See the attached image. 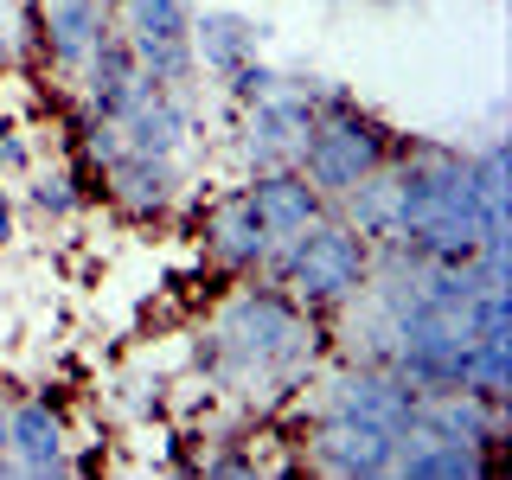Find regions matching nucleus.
<instances>
[{"instance_id": "f257e3e1", "label": "nucleus", "mask_w": 512, "mask_h": 480, "mask_svg": "<svg viewBox=\"0 0 512 480\" xmlns=\"http://www.w3.org/2000/svg\"><path fill=\"white\" fill-rule=\"evenodd\" d=\"M256 276L288 288L301 308H346V301H359L365 288H372V244H365L346 218L320 212L308 231L276 237Z\"/></svg>"}, {"instance_id": "f03ea898", "label": "nucleus", "mask_w": 512, "mask_h": 480, "mask_svg": "<svg viewBox=\"0 0 512 480\" xmlns=\"http://www.w3.org/2000/svg\"><path fill=\"white\" fill-rule=\"evenodd\" d=\"M391 154H397L391 148V128H384L352 90L327 84V90H320V103H314V128H308V141H301L295 167L308 173V180L320 186V199L333 205L340 192L359 186L365 173H378Z\"/></svg>"}, {"instance_id": "7ed1b4c3", "label": "nucleus", "mask_w": 512, "mask_h": 480, "mask_svg": "<svg viewBox=\"0 0 512 480\" xmlns=\"http://www.w3.org/2000/svg\"><path fill=\"white\" fill-rule=\"evenodd\" d=\"M314 327H308V308H301L288 288L276 282H256V288H237L231 308L218 314V359L231 365H256V372H288L301 365Z\"/></svg>"}, {"instance_id": "20e7f679", "label": "nucleus", "mask_w": 512, "mask_h": 480, "mask_svg": "<svg viewBox=\"0 0 512 480\" xmlns=\"http://www.w3.org/2000/svg\"><path fill=\"white\" fill-rule=\"evenodd\" d=\"M320 90H327V77H282L276 96H263V103L244 109V141H237V148H244L250 173L256 167H295L301 141H308V128H314Z\"/></svg>"}, {"instance_id": "39448f33", "label": "nucleus", "mask_w": 512, "mask_h": 480, "mask_svg": "<svg viewBox=\"0 0 512 480\" xmlns=\"http://www.w3.org/2000/svg\"><path fill=\"white\" fill-rule=\"evenodd\" d=\"M416 410H423V397L391 365H352V372H333L320 384V416H359V423H378L391 436H404Z\"/></svg>"}, {"instance_id": "423d86ee", "label": "nucleus", "mask_w": 512, "mask_h": 480, "mask_svg": "<svg viewBox=\"0 0 512 480\" xmlns=\"http://www.w3.org/2000/svg\"><path fill=\"white\" fill-rule=\"evenodd\" d=\"M308 461L320 474H346V480H378L397 461V436L359 416H320V429L308 436Z\"/></svg>"}, {"instance_id": "0eeeda50", "label": "nucleus", "mask_w": 512, "mask_h": 480, "mask_svg": "<svg viewBox=\"0 0 512 480\" xmlns=\"http://www.w3.org/2000/svg\"><path fill=\"white\" fill-rule=\"evenodd\" d=\"M391 474H404V480H480V474H487V448L448 436V429H436L423 410H416L410 429L397 436Z\"/></svg>"}, {"instance_id": "6e6552de", "label": "nucleus", "mask_w": 512, "mask_h": 480, "mask_svg": "<svg viewBox=\"0 0 512 480\" xmlns=\"http://www.w3.org/2000/svg\"><path fill=\"white\" fill-rule=\"evenodd\" d=\"M103 186H109V199H116L128 218H160V212H173L186 173H180V154H135V148H122L116 160H103Z\"/></svg>"}, {"instance_id": "1a4fd4ad", "label": "nucleus", "mask_w": 512, "mask_h": 480, "mask_svg": "<svg viewBox=\"0 0 512 480\" xmlns=\"http://www.w3.org/2000/svg\"><path fill=\"white\" fill-rule=\"evenodd\" d=\"M199 237H205V256H212L218 269H263V256H269V224L256 218V205H250V192L237 186V192H224V199L205 212V224H199Z\"/></svg>"}, {"instance_id": "9d476101", "label": "nucleus", "mask_w": 512, "mask_h": 480, "mask_svg": "<svg viewBox=\"0 0 512 480\" xmlns=\"http://www.w3.org/2000/svg\"><path fill=\"white\" fill-rule=\"evenodd\" d=\"M116 135L122 148L135 154H180L186 135H192V109H186V90H167V84H141L135 103L116 116Z\"/></svg>"}, {"instance_id": "9b49d317", "label": "nucleus", "mask_w": 512, "mask_h": 480, "mask_svg": "<svg viewBox=\"0 0 512 480\" xmlns=\"http://www.w3.org/2000/svg\"><path fill=\"white\" fill-rule=\"evenodd\" d=\"M109 26H116V13H109L103 0H39V20H32L45 58H52L58 71H84V58L96 52V39H103Z\"/></svg>"}, {"instance_id": "f8f14e48", "label": "nucleus", "mask_w": 512, "mask_h": 480, "mask_svg": "<svg viewBox=\"0 0 512 480\" xmlns=\"http://www.w3.org/2000/svg\"><path fill=\"white\" fill-rule=\"evenodd\" d=\"M244 192H250L256 218L269 224V237H295V231H308V224L327 212L320 186H314L301 167H256Z\"/></svg>"}, {"instance_id": "ddd939ff", "label": "nucleus", "mask_w": 512, "mask_h": 480, "mask_svg": "<svg viewBox=\"0 0 512 480\" xmlns=\"http://www.w3.org/2000/svg\"><path fill=\"white\" fill-rule=\"evenodd\" d=\"M148 84L135 64V45L122 39V26H109L103 39H96V52L84 58V103L96 122H116L128 103H135V90Z\"/></svg>"}, {"instance_id": "4468645a", "label": "nucleus", "mask_w": 512, "mask_h": 480, "mask_svg": "<svg viewBox=\"0 0 512 480\" xmlns=\"http://www.w3.org/2000/svg\"><path fill=\"white\" fill-rule=\"evenodd\" d=\"M7 461L20 474H71V455H64V423L52 404H13L7 410Z\"/></svg>"}, {"instance_id": "2eb2a0df", "label": "nucleus", "mask_w": 512, "mask_h": 480, "mask_svg": "<svg viewBox=\"0 0 512 480\" xmlns=\"http://www.w3.org/2000/svg\"><path fill=\"white\" fill-rule=\"evenodd\" d=\"M263 32L269 26H256L250 13H237V7H205V13H192V58H199V71L224 77L237 58H250L256 45H263Z\"/></svg>"}, {"instance_id": "dca6fc26", "label": "nucleus", "mask_w": 512, "mask_h": 480, "mask_svg": "<svg viewBox=\"0 0 512 480\" xmlns=\"http://www.w3.org/2000/svg\"><path fill=\"white\" fill-rule=\"evenodd\" d=\"M391 160H397V154H391ZM391 160H384L378 173H365L352 192H340V199H333V205H340V218L365 237V244H384V237L397 231V167H391Z\"/></svg>"}, {"instance_id": "f3484780", "label": "nucleus", "mask_w": 512, "mask_h": 480, "mask_svg": "<svg viewBox=\"0 0 512 480\" xmlns=\"http://www.w3.org/2000/svg\"><path fill=\"white\" fill-rule=\"evenodd\" d=\"M192 0H116V26L128 39H192Z\"/></svg>"}, {"instance_id": "a211bd4d", "label": "nucleus", "mask_w": 512, "mask_h": 480, "mask_svg": "<svg viewBox=\"0 0 512 480\" xmlns=\"http://www.w3.org/2000/svg\"><path fill=\"white\" fill-rule=\"evenodd\" d=\"M26 199H32L39 218H71L77 205H84V192H77L71 167H39V173H26Z\"/></svg>"}, {"instance_id": "6ab92c4d", "label": "nucleus", "mask_w": 512, "mask_h": 480, "mask_svg": "<svg viewBox=\"0 0 512 480\" xmlns=\"http://www.w3.org/2000/svg\"><path fill=\"white\" fill-rule=\"evenodd\" d=\"M224 90H231V103H237V109H250V103H263V96H276V90H282V71L250 52V58H237L231 71H224Z\"/></svg>"}, {"instance_id": "aec40b11", "label": "nucleus", "mask_w": 512, "mask_h": 480, "mask_svg": "<svg viewBox=\"0 0 512 480\" xmlns=\"http://www.w3.org/2000/svg\"><path fill=\"white\" fill-rule=\"evenodd\" d=\"M13 237V199H7V186H0V244Z\"/></svg>"}, {"instance_id": "412c9836", "label": "nucleus", "mask_w": 512, "mask_h": 480, "mask_svg": "<svg viewBox=\"0 0 512 480\" xmlns=\"http://www.w3.org/2000/svg\"><path fill=\"white\" fill-rule=\"evenodd\" d=\"M0 468H13L7 461V410H0Z\"/></svg>"}, {"instance_id": "4be33fe9", "label": "nucleus", "mask_w": 512, "mask_h": 480, "mask_svg": "<svg viewBox=\"0 0 512 480\" xmlns=\"http://www.w3.org/2000/svg\"><path fill=\"white\" fill-rule=\"evenodd\" d=\"M103 7H109V13H116V0H103Z\"/></svg>"}]
</instances>
